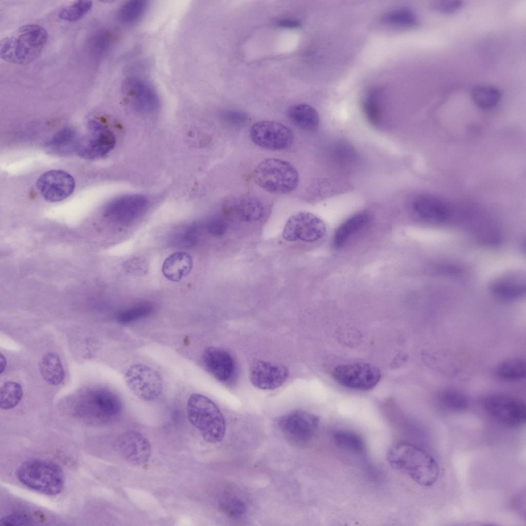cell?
<instances>
[{"instance_id": "cell-28", "label": "cell", "mask_w": 526, "mask_h": 526, "mask_svg": "<svg viewBox=\"0 0 526 526\" xmlns=\"http://www.w3.org/2000/svg\"><path fill=\"white\" fill-rule=\"evenodd\" d=\"M496 373L498 378L504 381L521 380L526 374L525 362L518 358L506 360L498 365Z\"/></svg>"}, {"instance_id": "cell-29", "label": "cell", "mask_w": 526, "mask_h": 526, "mask_svg": "<svg viewBox=\"0 0 526 526\" xmlns=\"http://www.w3.org/2000/svg\"><path fill=\"white\" fill-rule=\"evenodd\" d=\"M146 1L131 0L121 6L117 13L119 21L123 24L130 25L137 23L145 14L147 9Z\"/></svg>"}, {"instance_id": "cell-5", "label": "cell", "mask_w": 526, "mask_h": 526, "mask_svg": "<svg viewBox=\"0 0 526 526\" xmlns=\"http://www.w3.org/2000/svg\"><path fill=\"white\" fill-rule=\"evenodd\" d=\"M121 409V402L115 393L106 388H92L78 397L74 413L87 423L103 424L115 419Z\"/></svg>"}, {"instance_id": "cell-7", "label": "cell", "mask_w": 526, "mask_h": 526, "mask_svg": "<svg viewBox=\"0 0 526 526\" xmlns=\"http://www.w3.org/2000/svg\"><path fill=\"white\" fill-rule=\"evenodd\" d=\"M319 422V418L314 414L296 409L280 417L275 425L280 435L289 443L302 446L313 439Z\"/></svg>"}, {"instance_id": "cell-21", "label": "cell", "mask_w": 526, "mask_h": 526, "mask_svg": "<svg viewBox=\"0 0 526 526\" xmlns=\"http://www.w3.org/2000/svg\"><path fill=\"white\" fill-rule=\"evenodd\" d=\"M228 214L241 221L253 222L261 219L265 214L262 201L253 195H242L228 206Z\"/></svg>"}, {"instance_id": "cell-23", "label": "cell", "mask_w": 526, "mask_h": 526, "mask_svg": "<svg viewBox=\"0 0 526 526\" xmlns=\"http://www.w3.org/2000/svg\"><path fill=\"white\" fill-rule=\"evenodd\" d=\"M370 215L366 212H362L351 216L344 221L336 230L333 244L336 248L345 245L354 234L362 230L369 222Z\"/></svg>"}, {"instance_id": "cell-33", "label": "cell", "mask_w": 526, "mask_h": 526, "mask_svg": "<svg viewBox=\"0 0 526 526\" xmlns=\"http://www.w3.org/2000/svg\"><path fill=\"white\" fill-rule=\"evenodd\" d=\"M438 400L444 407L453 411L464 410L468 404L466 396L455 389H446L441 391L438 396Z\"/></svg>"}, {"instance_id": "cell-25", "label": "cell", "mask_w": 526, "mask_h": 526, "mask_svg": "<svg viewBox=\"0 0 526 526\" xmlns=\"http://www.w3.org/2000/svg\"><path fill=\"white\" fill-rule=\"evenodd\" d=\"M490 289L496 296L504 300H514L522 296L525 293L524 282L518 277L509 276L495 280Z\"/></svg>"}, {"instance_id": "cell-15", "label": "cell", "mask_w": 526, "mask_h": 526, "mask_svg": "<svg viewBox=\"0 0 526 526\" xmlns=\"http://www.w3.org/2000/svg\"><path fill=\"white\" fill-rule=\"evenodd\" d=\"M119 455L130 464L141 466L149 459L152 446L148 439L141 433L128 430L121 434L116 441Z\"/></svg>"}, {"instance_id": "cell-40", "label": "cell", "mask_w": 526, "mask_h": 526, "mask_svg": "<svg viewBox=\"0 0 526 526\" xmlns=\"http://www.w3.org/2000/svg\"><path fill=\"white\" fill-rule=\"evenodd\" d=\"M463 5L460 1L442 0L432 2L430 8L435 11L442 13H451L459 10Z\"/></svg>"}, {"instance_id": "cell-38", "label": "cell", "mask_w": 526, "mask_h": 526, "mask_svg": "<svg viewBox=\"0 0 526 526\" xmlns=\"http://www.w3.org/2000/svg\"><path fill=\"white\" fill-rule=\"evenodd\" d=\"M153 311V307L149 304L143 303L121 312L117 316V320L122 324H127L149 315Z\"/></svg>"}, {"instance_id": "cell-14", "label": "cell", "mask_w": 526, "mask_h": 526, "mask_svg": "<svg viewBox=\"0 0 526 526\" xmlns=\"http://www.w3.org/2000/svg\"><path fill=\"white\" fill-rule=\"evenodd\" d=\"M132 106L142 114H151L158 110L160 101L153 86L147 81L139 77L127 79L123 89Z\"/></svg>"}, {"instance_id": "cell-45", "label": "cell", "mask_w": 526, "mask_h": 526, "mask_svg": "<svg viewBox=\"0 0 526 526\" xmlns=\"http://www.w3.org/2000/svg\"><path fill=\"white\" fill-rule=\"evenodd\" d=\"M1 373H2L6 368V362L5 356L1 353Z\"/></svg>"}, {"instance_id": "cell-26", "label": "cell", "mask_w": 526, "mask_h": 526, "mask_svg": "<svg viewBox=\"0 0 526 526\" xmlns=\"http://www.w3.org/2000/svg\"><path fill=\"white\" fill-rule=\"evenodd\" d=\"M41 374L48 384L57 386L65 378V372L59 355L52 352L44 354L39 363Z\"/></svg>"}, {"instance_id": "cell-44", "label": "cell", "mask_w": 526, "mask_h": 526, "mask_svg": "<svg viewBox=\"0 0 526 526\" xmlns=\"http://www.w3.org/2000/svg\"><path fill=\"white\" fill-rule=\"evenodd\" d=\"M278 26L287 28H297L300 26V23L295 20L280 19L277 21Z\"/></svg>"}, {"instance_id": "cell-18", "label": "cell", "mask_w": 526, "mask_h": 526, "mask_svg": "<svg viewBox=\"0 0 526 526\" xmlns=\"http://www.w3.org/2000/svg\"><path fill=\"white\" fill-rule=\"evenodd\" d=\"M288 374L286 367L263 361L254 362L250 369V379L252 384L263 390L278 388L285 382Z\"/></svg>"}, {"instance_id": "cell-43", "label": "cell", "mask_w": 526, "mask_h": 526, "mask_svg": "<svg viewBox=\"0 0 526 526\" xmlns=\"http://www.w3.org/2000/svg\"><path fill=\"white\" fill-rule=\"evenodd\" d=\"M206 228L211 234L216 236H220L227 231V225L223 220L215 218L210 220L207 223Z\"/></svg>"}, {"instance_id": "cell-8", "label": "cell", "mask_w": 526, "mask_h": 526, "mask_svg": "<svg viewBox=\"0 0 526 526\" xmlns=\"http://www.w3.org/2000/svg\"><path fill=\"white\" fill-rule=\"evenodd\" d=\"M484 406L489 415L503 425L518 427L525 423V404L516 398L501 393L490 394L484 400Z\"/></svg>"}, {"instance_id": "cell-3", "label": "cell", "mask_w": 526, "mask_h": 526, "mask_svg": "<svg viewBox=\"0 0 526 526\" xmlns=\"http://www.w3.org/2000/svg\"><path fill=\"white\" fill-rule=\"evenodd\" d=\"M20 483L40 493L54 496L63 490L65 476L62 468L56 463L43 459L27 461L16 471Z\"/></svg>"}, {"instance_id": "cell-37", "label": "cell", "mask_w": 526, "mask_h": 526, "mask_svg": "<svg viewBox=\"0 0 526 526\" xmlns=\"http://www.w3.org/2000/svg\"><path fill=\"white\" fill-rule=\"evenodd\" d=\"M199 227L197 225H192L173 236L171 242L178 247H192L195 246L198 241Z\"/></svg>"}, {"instance_id": "cell-39", "label": "cell", "mask_w": 526, "mask_h": 526, "mask_svg": "<svg viewBox=\"0 0 526 526\" xmlns=\"http://www.w3.org/2000/svg\"><path fill=\"white\" fill-rule=\"evenodd\" d=\"M364 113L372 124H377L380 118V112L375 93L369 91L365 96L363 101Z\"/></svg>"}, {"instance_id": "cell-30", "label": "cell", "mask_w": 526, "mask_h": 526, "mask_svg": "<svg viewBox=\"0 0 526 526\" xmlns=\"http://www.w3.org/2000/svg\"><path fill=\"white\" fill-rule=\"evenodd\" d=\"M473 102L479 107L486 109L495 106L499 101L501 94L496 87L489 85H477L471 92Z\"/></svg>"}, {"instance_id": "cell-11", "label": "cell", "mask_w": 526, "mask_h": 526, "mask_svg": "<svg viewBox=\"0 0 526 526\" xmlns=\"http://www.w3.org/2000/svg\"><path fill=\"white\" fill-rule=\"evenodd\" d=\"M124 380L131 391L144 401L155 400L163 389V380L160 374L143 364L130 366L124 374Z\"/></svg>"}, {"instance_id": "cell-36", "label": "cell", "mask_w": 526, "mask_h": 526, "mask_svg": "<svg viewBox=\"0 0 526 526\" xmlns=\"http://www.w3.org/2000/svg\"><path fill=\"white\" fill-rule=\"evenodd\" d=\"M111 42V36L108 32L99 31L96 32L89 41L91 54L97 58H101L109 48Z\"/></svg>"}, {"instance_id": "cell-9", "label": "cell", "mask_w": 526, "mask_h": 526, "mask_svg": "<svg viewBox=\"0 0 526 526\" xmlns=\"http://www.w3.org/2000/svg\"><path fill=\"white\" fill-rule=\"evenodd\" d=\"M333 379L340 385L351 389L367 391L379 382V369L367 363H355L338 365L332 371Z\"/></svg>"}, {"instance_id": "cell-24", "label": "cell", "mask_w": 526, "mask_h": 526, "mask_svg": "<svg viewBox=\"0 0 526 526\" xmlns=\"http://www.w3.org/2000/svg\"><path fill=\"white\" fill-rule=\"evenodd\" d=\"M287 114L291 122L303 130L313 131L318 127L319 115L314 108L308 104H294L289 107Z\"/></svg>"}, {"instance_id": "cell-16", "label": "cell", "mask_w": 526, "mask_h": 526, "mask_svg": "<svg viewBox=\"0 0 526 526\" xmlns=\"http://www.w3.org/2000/svg\"><path fill=\"white\" fill-rule=\"evenodd\" d=\"M36 186L46 200L55 202L70 196L74 190L75 181L67 172L53 170L44 173L39 177Z\"/></svg>"}, {"instance_id": "cell-27", "label": "cell", "mask_w": 526, "mask_h": 526, "mask_svg": "<svg viewBox=\"0 0 526 526\" xmlns=\"http://www.w3.org/2000/svg\"><path fill=\"white\" fill-rule=\"evenodd\" d=\"M79 138L74 130L64 128L57 132L47 143V148L51 153L65 155L77 149Z\"/></svg>"}, {"instance_id": "cell-13", "label": "cell", "mask_w": 526, "mask_h": 526, "mask_svg": "<svg viewBox=\"0 0 526 526\" xmlns=\"http://www.w3.org/2000/svg\"><path fill=\"white\" fill-rule=\"evenodd\" d=\"M326 231L325 223L317 216L308 212H299L287 221L283 237L288 241L314 242L322 238Z\"/></svg>"}, {"instance_id": "cell-42", "label": "cell", "mask_w": 526, "mask_h": 526, "mask_svg": "<svg viewBox=\"0 0 526 526\" xmlns=\"http://www.w3.org/2000/svg\"><path fill=\"white\" fill-rule=\"evenodd\" d=\"M125 267L129 273L138 275L144 274L147 271L145 261L138 258L127 260L125 264Z\"/></svg>"}, {"instance_id": "cell-1", "label": "cell", "mask_w": 526, "mask_h": 526, "mask_svg": "<svg viewBox=\"0 0 526 526\" xmlns=\"http://www.w3.org/2000/svg\"><path fill=\"white\" fill-rule=\"evenodd\" d=\"M394 469L407 475L417 483L430 486L437 481L439 467L436 460L424 450L406 442L392 445L386 455Z\"/></svg>"}, {"instance_id": "cell-35", "label": "cell", "mask_w": 526, "mask_h": 526, "mask_svg": "<svg viewBox=\"0 0 526 526\" xmlns=\"http://www.w3.org/2000/svg\"><path fill=\"white\" fill-rule=\"evenodd\" d=\"M90 1H78L61 9L59 17L68 22H76L82 19L91 9Z\"/></svg>"}, {"instance_id": "cell-32", "label": "cell", "mask_w": 526, "mask_h": 526, "mask_svg": "<svg viewBox=\"0 0 526 526\" xmlns=\"http://www.w3.org/2000/svg\"><path fill=\"white\" fill-rule=\"evenodd\" d=\"M333 437L336 445L344 449L360 453L365 449L363 438L353 431L339 430L334 433Z\"/></svg>"}, {"instance_id": "cell-2", "label": "cell", "mask_w": 526, "mask_h": 526, "mask_svg": "<svg viewBox=\"0 0 526 526\" xmlns=\"http://www.w3.org/2000/svg\"><path fill=\"white\" fill-rule=\"evenodd\" d=\"M48 39V33L42 26L29 24L20 27L15 32L0 42V55L14 64L26 65L41 54Z\"/></svg>"}, {"instance_id": "cell-4", "label": "cell", "mask_w": 526, "mask_h": 526, "mask_svg": "<svg viewBox=\"0 0 526 526\" xmlns=\"http://www.w3.org/2000/svg\"><path fill=\"white\" fill-rule=\"evenodd\" d=\"M186 411L190 422L200 431L205 441L216 443L222 440L226 433L225 420L211 399L193 393L188 399Z\"/></svg>"}, {"instance_id": "cell-34", "label": "cell", "mask_w": 526, "mask_h": 526, "mask_svg": "<svg viewBox=\"0 0 526 526\" xmlns=\"http://www.w3.org/2000/svg\"><path fill=\"white\" fill-rule=\"evenodd\" d=\"M384 21L392 25L405 27H412L418 24L416 13L407 8L392 10L385 16Z\"/></svg>"}, {"instance_id": "cell-10", "label": "cell", "mask_w": 526, "mask_h": 526, "mask_svg": "<svg viewBox=\"0 0 526 526\" xmlns=\"http://www.w3.org/2000/svg\"><path fill=\"white\" fill-rule=\"evenodd\" d=\"M250 137L258 146L274 151L286 149L292 145L294 136L286 125L274 121H260L251 126Z\"/></svg>"}, {"instance_id": "cell-20", "label": "cell", "mask_w": 526, "mask_h": 526, "mask_svg": "<svg viewBox=\"0 0 526 526\" xmlns=\"http://www.w3.org/2000/svg\"><path fill=\"white\" fill-rule=\"evenodd\" d=\"M412 209L421 218L440 222L448 219L452 214L451 206L444 200L429 195L417 196L413 201Z\"/></svg>"}, {"instance_id": "cell-19", "label": "cell", "mask_w": 526, "mask_h": 526, "mask_svg": "<svg viewBox=\"0 0 526 526\" xmlns=\"http://www.w3.org/2000/svg\"><path fill=\"white\" fill-rule=\"evenodd\" d=\"M202 361L206 370L220 382H229L235 375V362L232 355L225 350L208 347L202 353Z\"/></svg>"}, {"instance_id": "cell-6", "label": "cell", "mask_w": 526, "mask_h": 526, "mask_svg": "<svg viewBox=\"0 0 526 526\" xmlns=\"http://www.w3.org/2000/svg\"><path fill=\"white\" fill-rule=\"evenodd\" d=\"M253 178L260 188L274 194H287L294 191L299 183V175L290 162L278 158H268L255 167Z\"/></svg>"}, {"instance_id": "cell-31", "label": "cell", "mask_w": 526, "mask_h": 526, "mask_svg": "<svg viewBox=\"0 0 526 526\" xmlns=\"http://www.w3.org/2000/svg\"><path fill=\"white\" fill-rule=\"evenodd\" d=\"M23 395L22 386L13 381L5 382L0 391V407L3 410L14 408L21 401Z\"/></svg>"}, {"instance_id": "cell-41", "label": "cell", "mask_w": 526, "mask_h": 526, "mask_svg": "<svg viewBox=\"0 0 526 526\" xmlns=\"http://www.w3.org/2000/svg\"><path fill=\"white\" fill-rule=\"evenodd\" d=\"M30 522L31 518L22 513L12 514L0 519V524L6 526L28 525Z\"/></svg>"}, {"instance_id": "cell-22", "label": "cell", "mask_w": 526, "mask_h": 526, "mask_svg": "<svg viewBox=\"0 0 526 526\" xmlns=\"http://www.w3.org/2000/svg\"><path fill=\"white\" fill-rule=\"evenodd\" d=\"M193 259L187 253L179 251L168 256L162 266V272L167 279L178 281L192 271Z\"/></svg>"}, {"instance_id": "cell-12", "label": "cell", "mask_w": 526, "mask_h": 526, "mask_svg": "<svg viewBox=\"0 0 526 526\" xmlns=\"http://www.w3.org/2000/svg\"><path fill=\"white\" fill-rule=\"evenodd\" d=\"M115 137L111 131L96 120L88 124L87 133L79 138L76 152L82 158H101L114 148Z\"/></svg>"}, {"instance_id": "cell-17", "label": "cell", "mask_w": 526, "mask_h": 526, "mask_svg": "<svg viewBox=\"0 0 526 526\" xmlns=\"http://www.w3.org/2000/svg\"><path fill=\"white\" fill-rule=\"evenodd\" d=\"M148 205V200L145 196L125 195L109 202L105 208V212L114 221L121 223H129L144 214Z\"/></svg>"}]
</instances>
